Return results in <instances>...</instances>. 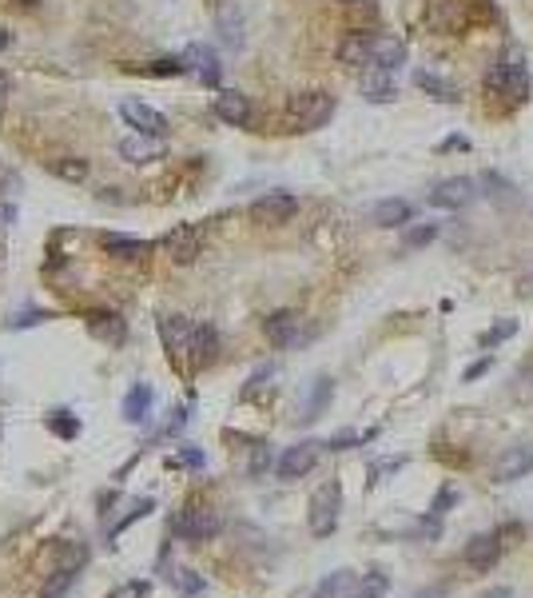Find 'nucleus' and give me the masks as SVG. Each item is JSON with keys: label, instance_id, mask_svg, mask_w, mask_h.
<instances>
[{"label": "nucleus", "instance_id": "a211bd4d", "mask_svg": "<svg viewBox=\"0 0 533 598\" xmlns=\"http://www.w3.org/2000/svg\"><path fill=\"white\" fill-rule=\"evenodd\" d=\"M398 96V84L390 72H382V68H366V76H362V100L366 104H395Z\"/></svg>", "mask_w": 533, "mask_h": 598}, {"label": "nucleus", "instance_id": "20e7f679", "mask_svg": "<svg viewBox=\"0 0 533 598\" xmlns=\"http://www.w3.org/2000/svg\"><path fill=\"white\" fill-rule=\"evenodd\" d=\"M478 199V184L470 176H450L442 179L434 192L426 196L430 207H446V212H458V207H470Z\"/></svg>", "mask_w": 533, "mask_h": 598}, {"label": "nucleus", "instance_id": "4468645a", "mask_svg": "<svg viewBox=\"0 0 533 598\" xmlns=\"http://www.w3.org/2000/svg\"><path fill=\"white\" fill-rule=\"evenodd\" d=\"M88 335L100 339L108 347H124L128 343V319L119 312H92L88 315Z\"/></svg>", "mask_w": 533, "mask_h": 598}, {"label": "nucleus", "instance_id": "c756f323", "mask_svg": "<svg viewBox=\"0 0 533 598\" xmlns=\"http://www.w3.org/2000/svg\"><path fill=\"white\" fill-rule=\"evenodd\" d=\"M486 92L490 96H509V64H506V56H498L494 64L486 68Z\"/></svg>", "mask_w": 533, "mask_h": 598}, {"label": "nucleus", "instance_id": "9b49d317", "mask_svg": "<svg viewBox=\"0 0 533 598\" xmlns=\"http://www.w3.org/2000/svg\"><path fill=\"white\" fill-rule=\"evenodd\" d=\"M179 60H184L187 72H195L207 88H219V80H224V64H219V53H215V48H207V44H191Z\"/></svg>", "mask_w": 533, "mask_h": 598}, {"label": "nucleus", "instance_id": "a18cd8bd", "mask_svg": "<svg viewBox=\"0 0 533 598\" xmlns=\"http://www.w3.org/2000/svg\"><path fill=\"white\" fill-rule=\"evenodd\" d=\"M184 423H187V407H176L172 419L164 423V431H159V435H176V431H184Z\"/></svg>", "mask_w": 533, "mask_h": 598}, {"label": "nucleus", "instance_id": "5fc2aeb1", "mask_svg": "<svg viewBox=\"0 0 533 598\" xmlns=\"http://www.w3.org/2000/svg\"><path fill=\"white\" fill-rule=\"evenodd\" d=\"M343 5H358V0H343Z\"/></svg>", "mask_w": 533, "mask_h": 598}, {"label": "nucleus", "instance_id": "c03bdc74", "mask_svg": "<svg viewBox=\"0 0 533 598\" xmlns=\"http://www.w3.org/2000/svg\"><path fill=\"white\" fill-rule=\"evenodd\" d=\"M108 598H148V583H128V586H116Z\"/></svg>", "mask_w": 533, "mask_h": 598}, {"label": "nucleus", "instance_id": "f3484780", "mask_svg": "<svg viewBox=\"0 0 533 598\" xmlns=\"http://www.w3.org/2000/svg\"><path fill=\"white\" fill-rule=\"evenodd\" d=\"M215 116L231 128H247L251 124V100L243 92H235V88H224V92L215 96Z\"/></svg>", "mask_w": 533, "mask_h": 598}, {"label": "nucleus", "instance_id": "ea45409f", "mask_svg": "<svg viewBox=\"0 0 533 598\" xmlns=\"http://www.w3.org/2000/svg\"><path fill=\"white\" fill-rule=\"evenodd\" d=\"M514 332H518V323H514V319H501L498 327H490V332L481 335V347H490V352H494V347H498V343H506V339L514 335Z\"/></svg>", "mask_w": 533, "mask_h": 598}, {"label": "nucleus", "instance_id": "72a5a7b5", "mask_svg": "<svg viewBox=\"0 0 533 598\" xmlns=\"http://www.w3.org/2000/svg\"><path fill=\"white\" fill-rule=\"evenodd\" d=\"M434 239H438V224H414V227H406V236H402V247L414 252V247H426V244H434Z\"/></svg>", "mask_w": 533, "mask_h": 598}, {"label": "nucleus", "instance_id": "49530a36", "mask_svg": "<svg viewBox=\"0 0 533 598\" xmlns=\"http://www.w3.org/2000/svg\"><path fill=\"white\" fill-rule=\"evenodd\" d=\"M358 443V435H350V431H343V435H335V439H327V451H350V447Z\"/></svg>", "mask_w": 533, "mask_h": 598}, {"label": "nucleus", "instance_id": "412c9836", "mask_svg": "<svg viewBox=\"0 0 533 598\" xmlns=\"http://www.w3.org/2000/svg\"><path fill=\"white\" fill-rule=\"evenodd\" d=\"M100 244H104V252L112 259H139L148 256V239H136V236H119V232H104L100 236Z\"/></svg>", "mask_w": 533, "mask_h": 598}, {"label": "nucleus", "instance_id": "f03ea898", "mask_svg": "<svg viewBox=\"0 0 533 598\" xmlns=\"http://www.w3.org/2000/svg\"><path fill=\"white\" fill-rule=\"evenodd\" d=\"M338 511H343V487L330 478V483H323L315 495H310V535L315 538H330L338 526Z\"/></svg>", "mask_w": 533, "mask_h": 598}, {"label": "nucleus", "instance_id": "473e14b6", "mask_svg": "<svg viewBox=\"0 0 533 598\" xmlns=\"http://www.w3.org/2000/svg\"><path fill=\"white\" fill-rule=\"evenodd\" d=\"M172 578V586L184 598H195V594H204V574H195V571H187V566H179V571L167 574Z\"/></svg>", "mask_w": 533, "mask_h": 598}, {"label": "nucleus", "instance_id": "6ab92c4d", "mask_svg": "<svg viewBox=\"0 0 533 598\" xmlns=\"http://www.w3.org/2000/svg\"><path fill=\"white\" fill-rule=\"evenodd\" d=\"M119 156L128 164H152V159L164 156V140H152V136H128L119 140Z\"/></svg>", "mask_w": 533, "mask_h": 598}, {"label": "nucleus", "instance_id": "a19ab883", "mask_svg": "<svg viewBox=\"0 0 533 598\" xmlns=\"http://www.w3.org/2000/svg\"><path fill=\"white\" fill-rule=\"evenodd\" d=\"M204 451L199 447H179V455H176V467H191V471H204Z\"/></svg>", "mask_w": 533, "mask_h": 598}, {"label": "nucleus", "instance_id": "f704fd0d", "mask_svg": "<svg viewBox=\"0 0 533 598\" xmlns=\"http://www.w3.org/2000/svg\"><path fill=\"white\" fill-rule=\"evenodd\" d=\"M152 511H156V503H152V498H136V503H132V511H128V515H124V518H119V523L112 526V531H108V538H119V535L128 531V526L139 523V518H144V515H152Z\"/></svg>", "mask_w": 533, "mask_h": 598}, {"label": "nucleus", "instance_id": "393cba45", "mask_svg": "<svg viewBox=\"0 0 533 598\" xmlns=\"http://www.w3.org/2000/svg\"><path fill=\"white\" fill-rule=\"evenodd\" d=\"M152 399H156V391L148 383H136L132 391L124 395V419L128 423H144L148 415H152Z\"/></svg>", "mask_w": 533, "mask_h": 598}, {"label": "nucleus", "instance_id": "a878e982", "mask_svg": "<svg viewBox=\"0 0 533 598\" xmlns=\"http://www.w3.org/2000/svg\"><path fill=\"white\" fill-rule=\"evenodd\" d=\"M506 64H509V104H521L529 96V68H526V56L521 53H506Z\"/></svg>", "mask_w": 533, "mask_h": 598}, {"label": "nucleus", "instance_id": "58836bf2", "mask_svg": "<svg viewBox=\"0 0 533 598\" xmlns=\"http://www.w3.org/2000/svg\"><path fill=\"white\" fill-rule=\"evenodd\" d=\"M267 471H271V443H255V447H251L247 475H251V478H263Z\"/></svg>", "mask_w": 533, "mask_h": 598}, {"label": "nucleus", "instance_id": "5701e85b", "mask_svg": "<svg viewBox=\"0 0 533 598\" xmlns=\"http://www.w3.org/2000/svg\"><path fill=\"white\" fill-rule=\"evenodd\" d=\"M410 216H414V207L406 199H382V204H375V212H370V219L378 227H406Z\"/></svg>", "mask_w": 533, "mask_h": 598}, {"label": "nucleus", "instance_id": "423d86ee", "mask_svg": "<svg viewBox=\"0 0 533 598\" xmlns=\"http://www.w3.org/2000/svg\"><path fill=\"white\" fill-rule=\"evenodd\" d=\"M164 252L179 267L195 264L199 252H204V232H199L195 224H179V227H172V232L164 236Z\"/></svg>", "mask_w": 533, "mask_h": 598}, {"label": "nucleus", "instance_id": "f257e3e1", "mask_svg": "<svg viewBox=\"0 0 533 598\" xmlns=\"http://www.w3.org/2000/svg\"><path fill=\"white\" fill-rule=\"evenodd\" d=\"M335 96L330 92H295L287 100V132H319L330 116H335Z\"/></svg>", "mask_w": 533, "mask_h": 598}, {"label": "nucleus", "instance_id": "f8f14e48", "mask_svg": "<svg viewBox=\"0 0 533 598\" xmlns=\"http://www.w3.org/2000/svg\"><path fill=\"white\" fill-rule=\"evenodd\" d=\"M219 359V332L211 323H199L191 327V343H187V363L191 371H204Z\"/></svg>", "mask_w": 533, "mask_h": 598}, {"label": "nucleus", "instance_id": "864d4df0", "mask_svg": "<svg viewBox=\"0 0 533 598\" xmlns=\"http://www.w3.org/2000/svg\"><path fill=\"white\" fill-rule=\"evenodd\" d=\"M20 5H36V0H20Z\"/></svg>", "mask_w": 533, "mask_h": 598}, {"label": "nucleus", "instance_id": "aec40b11", "mask_svg": "<svg viewBox=\"0 0 533 598\" xmlns=\"http://www.w3.org/2000/svg\"><path fill=\"white\" fill-rule=\"evenodd\" d=\"M330 399H335V379H330V375H319L315 383H310V395H307L303 415H299V419H303V423H315V419L330 407Z\"/></svg>", "mask_w": 533, "mask_h": 598}, {"label": "nucleus", "instance_id": "4c0bfd02", "mask_svg": "<svg viewBox=\"0 0 533 598\" xmlns=\"http://www.w3.org/2000/svg\"><path fill=\"white\" fill-rule=\"evenodd\" d=\"M454 503H458V487L442 483V487H438V495H434V503H430V518L438 523L442 515H450V506H454Z\"/></svg>", "mask_w": 533, "mask_h": 598}, {"label": "nucleus", "instance_id": "e433bc0d", "mask_svg": "<svg viewBox=\"0 0 533 598\" xmlns=\"http://www.w3.org/2000/svg\"><path fill=\"white\" fill-rule=\"evenodd\" d=\"M139 72H144V76H184L187 68H184V60H179V56H159L148 68H139Z\"/></svg>", "mask_w": 533, "mask_h": 598}, {"label": "nucleus", "instance_id": "603ef678", "mask_svg": "<svg viewBox=\"0 0 533 598\" xmlns=\"http://www.w3.org/2000/svg\"><path fill=\"white\" fill-rule=\"evenodd\" d=\"M8 44H13V33H8V28H0V53H5Z\"/></svg>", "mask_w": 533, "mask_h": 598}, {"label": "nucleus", "instance_id": "dca6fc26", "mask_svg": "<svg viewBox=\"0 0 533 598\" xmlns=\"http://www.w3.org/2000/svg\"><path fill=\"white\" fill-rule=\"evenodd\" d=\"M338 60L347 68H375V33H350L338 44Z\"/></svg>", "mask_w": 533, "mask_h": 598}, {"label": "nucleus", "instance_id": "ddd939ff", "mask_svg": "<svg viewBox=\"0 0 533 598\" xmlns=\"http://www.w3.org/2000/svg\"><path fill=\"white\" fill-rule=\"evenodd\" d=\"M533 471V443H518L509 451H501V458L494 463V483H514V478H526Z\"/></svg>", "mask_w": 533, "mask_h": 598}, {"label": "nucleus", "instance_id": "4be33fe9", "mask_svg": "<svg viewBox=\"0 0 533 598\" xmlns=\"http://www.w3.org/2000/svg\"><path fill=\"white\" fill-rule=\"evenodd\" d=\"M414 84H418V88H422V92H426V96L442 100V104H458V100H462V92H458L454 84H450L446 76H438V72H426V68H418V72H414Z\"/></svg>", "mask_w": 533, "mask_h": 598}, {"label": "nucleus", "instance_id": "37998d69", "mask_svg": "<svg viewBox=\"0 0 533 598\" xmlns=\"http://www.w3.org/2000/svg\"><path fill=\"white\" fill-rule=\"evenodd\" d=\"M402 471V458H382V463L370 467V483H382V475H395Z\"/></svg>", "mask_w": 533, "mask_h": 598}, {"label": "nucleus", "instance_id": "09e8293b", "mask_svg": "<svg viewBox=\"0 0 533 598\" xmlns=\"http://www.w3.org/2000/svg\"><path fill=\"white\" fill-rule=\"evenodd\" d=\"M8 96H13V76H8L5 68H0V108L8 104Z\"/></svg>", "mask_w": 533, "mask_h": 598}, {"label": "nucleus", "instance_id": "c9c22d12", "mask_svg": "<svg viewBox=\"0 0 533 598\" xmlns=\"http://www.w3.org/2000/svg\"><path fill=\"white\" fill-rule=\"evenodd\" d=\"M52 176H60V179H72V184H80V179L88 176V164L84 159H76V156H68V159H52Z\"/></svg>", "mask_w": 533, "mask_h": 598}, {"label": "nucleus", "instance_id": "de8ad7c7", "mask_svg": "<svg viewBox=\"0 0 533 598\" xmlns=\"http://www.w3.org/2000/svg\"><path fill=\"white\" fill-rule=\"evenodd\" d=\"M490 363H494V359H490V355H481L478 363H470V367H466V379H470V383H474V379H481V375H486V371H490Z\"/></svg>", "mask_w": 533, "mask_h": 598}, {"label": "nucleus", "instance_id": "1a4fd4ad", "mask_svg": "<svg viewBox=\"0 0 533 598\" xmlns=\"http://www.w3.org/2000/svg\"><path fill=\"white\" fill-rule=\"evenodd\" d=\"M498 558H501V531L474 535V538H470V543H466V551H462V563H466L470 571H478V574L494 571V566H498Z\"/></svg>", "mask_w": 533, "mask_h": 598}, {"label": "nucleus", "instance_id": "0eeeda50", "mask_svg": "<svg viewBox=\"0 0 533 598\" xmlns=\"http://www.w3.org/2000/svg\"><path fill=\"white\" fill-rule=\"evenodd\" d=\"M219 515L215 511H207V506H187L184 515L172 523V531L179 538H187V543H207V538H215L219 535Z\"/></svg>", "mask_w": 533, "mask_h": 598}, {"label": "nucleus", "instance_id": "b1692460", "mask_svg": "<svg viewBox=\"0 0 533 598\" xmlns=\"http://www.w3.org/2000/svg\"><path fill=\"white\" fill-rule=\"evenodd\" d=\"M398 64H406V44L395 40V36H375V68L395 72Z\"/></svg>", "mask_w": 533, "mask_h": 598}, {"label": "nucleus", "instance_id": "8fccbe9b", "mask_svg": "<svg viewBox=\"0 0 533 598\" xmlns=\"http://www.w3.org/2000/svg\"><path fill=\"white\" fill-rule=\"evenodd\" d=\"M518 284H521V292H533V264L526 267V275H521V279H518Z\"/></svg>", "mask_w": 533, "mask_h": 598}, {"label": "nucleus", "instance_id": "39448f33", "mask_svg": "<svg viewBox=\"0 0 533 598\" xmlns=\"http://www.w3.org/2000/svg\"><path fill=\"white\" fill-rule=\"evenodd\" d=\"M119 116L128 120V128H136V136H152L164 140L167 136V116L152 104H139V100H119Z\"/></svg>", "mask_w": 533, "mask_h": 598}, {"label": "nucleus", "instance_id": "7c9ffc66", "mask_svg": "<svg viewBox=\"0 0 533 598\" xmlns=\"http://www.w3.org/2000/svg\"><path fill=\"white\" fill-rule=\"evenodd\" d=\"M48 431H52L56 439H76L80 435V419L72 411H48Z\"/></svg>", "mask_w": 533, "mask_h": 598}, {"label": "nucleus", "instance_id": "c85d7f7f", "mask_svg": "<svg viewBox=\"0 0 533 598\" xmlns=\"http://www.w3.org/2000/svg\"><path fill=\"white\" fill-rule=\"evenodd\" d=\"M76 574H80V566H56V571L48 574V583L40 586V598H64L76 586Z\"/></svg>", "mask_w": 533, "mask_h": 598}, {"label": "nucleus", "instance_id": "bb28decb", "mask_svg": "<svg viewBox=\"0 0 533 598\" xmlns=\"http://www.w3.org/2000/svg\"><path fill=\"white\" fill-rule=\"evenodd\" d=\"M358 591V574L355 571H335L315 586V598H350Z\"/></svg>", "mask_w": 533, "mask_h": 598}, {"label": "nucleus", "instance_id": "9d476101", "mask_svg": "<svg viewBox=\"0 0 533 598\" xmlns=\"http://www.w3.org/2000/svg\"><path fill=\"white\" fill-rule=\"evenodd\" d=\"M319 451H323V443H315V439L287 447L283 458H279V478H287V483H290V478H303L307 471H315Z\"/></svg>", "mask_w": 533, "mask_h": 598}, {"label": "nucleus", "instance_id": "2eb2a0df", "mask_svg": "<svg viewBox=\"0 0 533 598\" xmlns=\"http://www.w3.org/2000/svg\"><path fill=\"white\" fill-rule=\"evenodd\" d=\"M299 312H271L263 319V335L271 347H295L299 343Z\"/></svg>", "mask_w": 533, "mask_h": 598}, {"label": "nucleus", "instance_id": "79ce46f5", "mask_svg": "<svg viewBox=\"0 0 533 598\" xmlns=\"http://www.w3.org/2000/svg\"><path fill=\"white\" fill-rule=\"evenodd\" d=\"M382 594H386V578H382V574H370L366 586H358V591L350 594V598H382Z\"/></svg>", "mask_w": 533, "mask_h": 598}, {"label": "nucleus", "instance_id": "2f4dec72", "mask_svg": "<svg viewBox=\"0 0 533 598\" xmlns=\"http://www.w3.org/2000/svg\"><path fill=\"white\" fill-rule=\"evenodd\" d=\"M52 319V312L48 307H20V312L8 319V332H24V327H40Z\"/></svg>", "mask_w": 533, "mask_h": 598}, {"label": "nucleus", "instance_id": "cd10ccee", "mask_svg": "<svg viewBox=\"0 0 533 598\" xmlns=\"http://www.w3.org/2000/svg\"><path fill=\"white\" fill-rule=\"evenodd\" d=\"M219 36H224V44L227 48H243V13H239L235 5H227V8H219Z\"/></svg>", "mask_w": 533, "mask_h": 598}, {"label": "nucleus", "instance_id": "6e6552de", "mask_svg": "<svg viewBox=\"0 0 533 598\" xmlns=\"http://www.w3.org/2000/svg\"><path fill=\"white\" fill-rule=\"evenodd\" d=\"M295 212H299V199L290 192H267L251 204V219H255V224H267V227L287 224Z\"/></svg>", "mask_w": 533, "mask_h": 598}, {"label": "nucleus", "instance_id": "3c124183", "mask_svg": "<svg viewBox=\"0 0 533 598\" xmlns=\"http://www.w3.org/2000/svg\"><path fill=\"white\" fill-rule=\"evenodd\" d=\"M481 598H514V591H506V586H498V591H490V594H481Z\"/></svg>", "mask_w": 533, "mask_h": 598}, {"label": "nucleus", "instance_id": "7ed1b4c3", "mask_svg": "<svg viewBox=\"0 0 533 598\" xmlns=\"http://www.w3.org/2000/svg\"><path fill=\"white\" fill-rule=\"evenodd\" d=\"M159 339H164V352L172 359V367L187 371V343H191V319L184 315H159Z\"/></svg>", "mask_w": 533, "mask_h": 598}]
</instances>
